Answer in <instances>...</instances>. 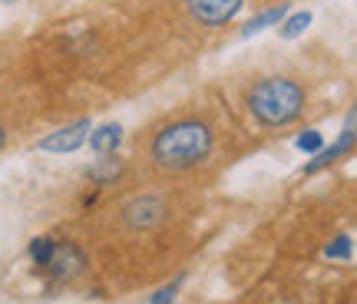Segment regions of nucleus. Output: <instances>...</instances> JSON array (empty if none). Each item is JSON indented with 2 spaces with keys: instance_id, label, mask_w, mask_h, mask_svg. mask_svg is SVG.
I'll return each instance as SVG.
<instances>
[{
  "instance_id": "1",
  "label": "nucleus",
  "mask_w": 357,
  "mask_h": 304,
  "mask_svg": "<svg viewBox=\"0 0 357 304\" xmlns=\"http://www.w3.org/2000/svg\"><path fill=\"white\" fill-rule=\"evenodd\" d=\"M215 149V129L208 126L205 119H195V116H185V119H176L162 126L149 142V162L159 169V172H169V176H182V172H192L212 155Z\"/></svg>"
},
{
  "instance_id": "2",
  "label": "nucleus",
  "mask_w": 357,
  "mask_h": 304,
  "mask_svg": "<svg viewBox=\"0 0 357 304\" xmlns=\"http://www.w3.org/2000/svg\"><path fill=\"white\" fill-rule=\"evenodd\" d=\"M307 106V93L294 76H261L245 89V109L261 129L294 126Z\"/></svg>"
},
{
  "instance_id": "3",
  "label": "nucleus",
  "mask_w": 357,
  "mask_h": 304,
  "mask_svg": "<svg viewBox=\"0 0 357 304\" xmlns=\"http://www.w3.org/2000/svg\"><path fill=\"white\" fill-rule=\"evenodd\" d=\"M242 7L245 0H182V10L189 13V20L205 26V30L229 26L242 13Z\"/></svg>"
},
{
  "instance_id": "4",
  "label": "nucleus",
  "mask_w": 357,
  "mask_h": 304,
  "mask_svg": "<svg viewBox=\"0 0 357 304\" xmlns=\"http://www.w3.org/2000/svg\"><path fill=\"white\" fill-rule=\"evenodd\" d=\"M166 218V202L153 195V192H142V195H132L126 205H123V222L132 231H153V228L162 225Z\"/></svg>"
},
{
  "instance_id": "5",
  "label": "nucleus",
  "mask_w": 357,
  "mask_h": 304,
  "mask_svg": "<svg viewBox=\"0 0 357 304\" xmlns=\"http://www.w3.org/2000/svg\"><path fill=\"white\" fill-rule=\"evenodd\" d=\"M89 132H93V119L83 116V119L70 123V126H60L56 132H47V136L37 142V149L50 152V155H70V152H77L79 146H86Z\"/></svg>"
},
{
  "instance_id": "6",
  "label": "nucleus",
  "mask_w": 357,
  "mask_h": 304,
  "mask_svg": "<svg viewBox=\"0 0 357 304\" xmlns=\"http://www.w3.org/2000/svg\"><path fill=\"white\" fill-rule=\"evenodd\" d=\"M86 265H89V258L79 245H73V241H60V245H56V254H53V261L43 268V271L50 275V281H77V278L86 275Z\"/></svg>"
},
{
  "instance_id": "7",
  "label": "nucleus",
  "mask_w": 357,
  "mask_h": 304,
  "mask_svg": "<svg viewBox=\"0 0 357 304\" xmlns=\"http://www.w3.org/2000/svg\"><path fill=\"white\" fill-rule=\"evenodd\" d=\"M354 146H357V129L344 126L341 132H337V139L328 142L318 155H311V159H307L301 172H305V176H318L321 169H328V165H334L337 159H344L347 152H354Z\"/></svg>"
},
{
  "instance_id": "8",
  "label": "nucleus",
  "mask_w": 357,
  "mask_h": 304,
  "mask_svg": "<svg viewBox=\"0 0 357 304\" xmlns=\"http://www.w3.org/2000/svg\"><path fill=\"white\" fill-rule=\"evenodd\" d=\"M126 176V162L119 159V155H100L96 162L86 169V178L96 185V189H106V185H116L119 178Z\"/></svg>"
},
{
  "instance_id": "9",
  "label": "nucleus",
  "mask_w": 357,
  "mask_h": 304,
  "mask_svg": "<svg viewBox=\"0 0 357 304\" xmlns=\"http://www.w3.org/2000/svg\"><path fill=\"white\" fill-rule=\"evenodd\" d=\"M126 139V129L119 126V123H100V126H93L89 132V149L96 152V155H113L119 146Z\"/></svg>"
},
{
  "instance_id": "10",
  "label": "nucleus",
  "mask_w": 357,
  "mask_h": 304,
  "mask_svg": "<svg viewBox=\"0 0 357 304\" xmlns=\"http://www.w3.org/2000/svg\"><path fill=\"white\" fill-rule=\"evenodd\" d=\"M288 3H275V7H265L261 13H255L252 20H245L242 30H238V37L248 40V37H258V33H265L268 26H278L284 17H288Z\"/></svg>"
},
{
  "instance_id": "11",
  "label": "nucleus",
  "mask_w": 357,
  "mask_h": 304,
  "mask_svg": "<svg viewBox=\"0 0 357 304\" xmlns=\"http://www.w3.org/2000/svg\"><path fill=\"white\" fill-rule=\"evenodd\" d=\"M314 24V13L311 10H294L288 13L284 20L278 24V37L281 40H298V37H305V30Z\"/></svg>"
},
{
  "instance_id": "12",
  "label": "nucleus",
  "mask_w": 357,
  "mask_h": 304,
  "mask_svg": "<svg viewBox=\"0 0 357 304\" xmlns=\"http://www.w3.org/2000/svg\"><path fill=\"white\" fill-rule=\"evenodd\" d=\"M56 245L60 241L53 238V235H37V238H30V245H26V254H30V261L37 268H47L53 261V254H56Z\"/></svg>"
},
{
  "instance_id": "13",
  "label": "nucleus",
  "mask_w": 357,
  "mask_h": 304,
  "mask_svg": "<svg viewBox=\"0 0 357 304\" xmlns=\"http://www.w3.org/2000/svg\"><path fill=\"white\" fill-rule=\"evenodd\" d=\"M328 142H324V132L321 129H301L298 136H294V149L305 152V155H318Z\"/></svg>"
},
{
  "instance_id": "14",
  "label": "nucleus",
  "mask_w": 357,
  "mask_h": 304,
  "mask_svg": "<svg viewBox=\"0 0 357 304\" xmlns=\"http://www.w3.org/2000/svg\"><path fill=\"white\" fill-rule=\"evenodd\" d=\"M351 254H354L351 235H334V238L324 245V258H331V261H347Z\"/></svg>"
},
{
  "instance_id": "15",
  "label": "nucleus",
  "mask_w": 357,
  "mask_h": 304,
  "mask_svg": "<svg viewBox=\"0 0 357 304\" xmlns=\"http://www.w3.org/2000/svg\"><path fill=\"white\" fill-rule=\"evenodd\" d=\"M182 281H185V278H176V281H169L166 288H159V291H153L149 304H176L178 288H182Z\"/></svg>"
},
{
  "instance_id": "16",
  "label": "nucleus",
  "mask_w": 357,
  "mask_h": 304,
  "mask_svg": "<svg viewBox=\"0 0 357 304\" xmlns=\"http://www.w3.org/2000/svg\"><path fill=\"white\" fill-rule=\"evenodd\" d=\"M344 126H351V129H357V106L347 113V119H344Z\"/></svg>"
},
{
  "instance_id": "17",
  "label": "nucleus",
  "mask_w": 357,
  "mask_h": 304,
  "mask_svg": "<svg viewBox=\"0 0 357 304\" xmlns=\"http://www.w3.org/2000/svg\"><path fill=\"white\" fill-rule=\"evenodd\" d=\"M3 146H7V129L0 126V149H3Z\"/></svg>"
}]
</instances>
